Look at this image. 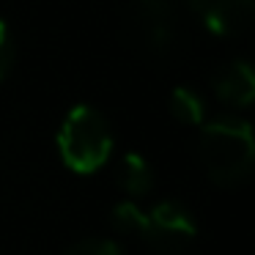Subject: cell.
I'll list each match as a JSON object with an SVG mask.
<instances>
[{
  "instance_id": "6da1fadb",
  "label": "cell",
  "mask_w": 255,
  "mask_h": 255,
  "mask_svg": "<svg viewBox=\"0 0 255 255\" xmlns=\"http://www.w3.org/2000/svg\"><path fill=\"white\" fill-rule=\"evenodd\" d=\"M198 156L220 187H236L250 176L255 162L253 127L244 118H217L206 124L198 140Z\"/></svg>"
},
{
  "instance_id": "7a4b0ae2",
  "label": "cell",
  "mask_w": 255,
  "mask_h": 255,
  "mask_svg": "<svg viewBox=\"0 0 255 255\" xmlns=\"http://www.w3.org/2000/svg\"><path fill=\"white\" fill-rule=\"evenodd\" d=\"M58 151L63 165L72 173H96L113 154V132L99 110L91 105H77L63 118L58 132Z\"/></svg>"
},
{
  "instance_id": "3957f363",
  "label": "cell",
  "mask_w": 255,
  "mask_h": 255,
  "mask_svg": "<svg viewBox=\"0 0 255 255\" xmlns=\"http://www.w3.org/2000/svg\"><path fill=\"white\" fill-rule=\"evenodd\" d=\"M137 236H143L159 253H181L198 236V225L181 203L165 200L156 203L151 211H143V225Z\"/></svg>"
},
{
  "instance_id": "277c9868",
  "label": "cell",
  "mask_w": 255,
  "mask_h": 255,
  "mask_svg": "<svg viewBox=\"0 0 255 255\" xmlns=\"http://www.w3.org/2000/svg\"><path fill=\"white\" fill-rule=\"evenodd\" d=\"M206 30L214 36H236L253 19V0H187Z\"/></svg>"
},
{
  "instance_id": "5b68a950",
  "label": "cell",
  "mask_w": 255,
  "mask_h": 255,
  "mask_svg": "<svg viewBox=\"0 0 255 255\" xmlns=\"http://www.w3.org/2000/svg\"><path fill=\"white\" fill-rule=\"evenodd\" d=\"M134 33L143 39L145 50L162 52L173 41V17L167 0H137L134 3Z\"/></svg>"
},
{
  "instance_id": "8992f818",
  "label": "cell",
  "mask_w": 255,
  "mask_h": 255,
  "mask_svg": "<svg viewBox=\"0 0 255 255\" xmlns=\"http://www.w3.org/2000/svg\"><path fill=\"white\" fill-rule=\"evenodd\" d=\"M214 94L225 105L247 107L255 99V74L247 61H233L214 74Z\"/></svg>"
},
{
  "instance_id": "52a82bcc",
  "label": "cell",
  "mask_w": 255,
  "mask_h": 255,
  "mask_svg": "<svg viewBox=\"0 0 255 255\" xmlns=\"http://www.w3.org/2000/svg\"><path fill=\"white\" fill-rule=\"evenodd\" d=\"M116 181L121 184V189H127L129 195L140 198V195L151 192V187H154V173H151V165L145 162V156L129 151V154H124L121 159H118Z\"/></svg>"
},
{
  "instance_id": "ba28073f",
  "label": "cell",
  "mask_w": 255,
  "mask_h": 255,
  "mask_svg": "<svg viewBox=\"0 0 255 255\" xmlns=\"http://www.w3.org/2000/svg\"><path fill=\"white\" fill-rule=\"evenodd\" d=\"M170 116L181 124H203L206 118V105L192 88H173L170 94Z\"/></svg>"
},
{
  "instance_id": "9c48e42d",
  "label": "cell",
  "mask_w": 255,
  "mask_h": 255,
  "mask_svg": "<svg viewBox=\"0 0 255 255\" xmlns=\"http://www.w3.org/2000/svg\"><path fill=\"white\" fill-rule=\"evenodd\" d=\"M113 228L124 233H140V225H143V209L134 203H118L113 209Z\"/></svg>"
},
{
  "instance_id": "30bf717a",
  "label": "cell",
  "mask_w": 255,
  "mask_h": 255,
  "mask_svg": "<svg viewBox=\"0 0 255 255\" xmlns=\"http://www.w3.org/2000/svg\"><path fill=\"white\" fill-rule=\"evenodd\" d=\"M63 255H124L121 247H118L113 239H80L77 244H72V247L66 250Z\"/></svg>"
},
{
  "instance_id": "8fae6325",
  "label": "cell",
  "mask_w": 255,
  "mask_h": 255,
  "mask_svg": "<svg viewBox=\"0 0 255 255\" xmlns=\"http://www.w3.org/2000/svg\"><path fill=\"white\" fill-rule=\"evenodd\" d=\"M11 63H14V44H11V36H8L6 22L0 19V80L8 74Z\"/></svg>"
}]
</instances>
